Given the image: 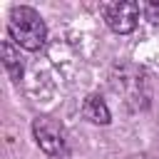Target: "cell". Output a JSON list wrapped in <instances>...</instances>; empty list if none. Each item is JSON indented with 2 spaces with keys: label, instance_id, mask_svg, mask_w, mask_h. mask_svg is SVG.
Here are the masks:
<instances>
[{
  "label": "cell",
  "instance_id": "cell-5",
  "mask_svg": "<svg viewBox=\"0 0 159 159\" xmlns=\"http://www.w3.org/2000/svg\"><path fill=\"white\" fill-rule=\"evenodd\" d=\"M2 65H5V70H7V75L15 80V82H20V77H22V60H20V47L7 37V40H2Z\"/></svg>",
  "mask_w": 159,
  "mask_h": 159
},
{
  "label": "cell",
  "instance_id": "cell-4",
  "mask_svg": "<svg viewBox=\"0 0 159 159\" xmlns=\"http://www.w3.org/2000/svg\"><path fill=\"white\" fill-rule=\"evenodd\" d=\"M82 114H84V119L87 122H92V124H109L112 122V114H109V107L104 104V99L99 97V94H89L87 99H84V104H82Z\"/></svg>",
  "mask_w": 159,
  "mask_h": 159
},
{
  "label": "cell",
  "instance_id": "cell-1",
  "mask_svg": "<svg viewBox=\"0 0 159 159\" xmlns=\"http://www.w3.org/2000/svg\"><path fill=\"white\" fill-rule=\"evenodd\" d=\"M7 35L10 40L30 52H37L47 40V27L42 15L30 5H15L7 17Z\"/></svg>",
  "mask_w": 159,
  "mask_h": 159
},
{
  "label": "cell",
  "instance_id": "cell-6",
  "mask_svg": "<svg viewBox=\"0 0 159 159\" xmlns=\"http://www.w3.org/2000/svg\"><path fill=\"white\" fill-rule=\"evenodd\" d=\"M142 12H144V20H149L152 25H159V2H157V0L144 2V5H142Z\"/></svg>",
  "mask_w": 159,
  "mask_h": 159
},
{
  "label": "cell",
  "instance_id": "cell-3",
  "mask_svg": "<svg viewBox=\"0 0 159 159\" xmlns=\"http://www.w3.org/2000/svg\"><path fill=\"white\" fill-rule=\"evenodd\" d=\"M139 12H142V7L134 0H119V2L104 5V20H107L109 30H114L119 35H127L137 27Z\"/></svg>",
  "mask_w": 159,
  "mask_h": 159
},
{
  "label": "cell",
  "instance_id": "cell-2",
  "mask_svg": "<svg viewBox=\"0 0 159 159\" xmlns=\"http://www.w3.org/2000/svg\"><path fill=\"white\" fill-rule=\"evenodd\" d=\"M32 137L37 147L50 157V159H65L67 157V139L65 129L52 119V117H37L32 122Z\"/></svg>",
  "mask_w": 159,
  "mask_h": 159
}]
</instances>
